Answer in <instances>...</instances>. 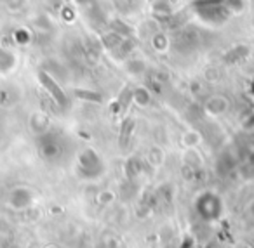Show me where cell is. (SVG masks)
Wrapping results in <instances>:
<instances>
[{"instance_id": "cell-9", "label": "cell", "mask_w": 254, "mask_h": 248, "mask_svg": "<svg viewBox=\"0 0 254 248\" xmlns=\"http://www.w3.org/2000/svg\"><path fill=\"white\" fill-rule=\"evenodd\" d=\"M14 64H16L14 54L5 49H0V73H9L14 68Z\"/></svg>"}, {"instance_id": "cell-8", "label": "cell", "mask_w": 254, "mask_h": 248, "mask_svg": "<svg viewBox=\"0 0 254 248\" xmlns=\"http://www.w3.org/2000/svg\"><path fill=\"white\" fill-rule=\"evenodd\" d=\"M30 125H32L33 132L44 136L46 130H47V127H49V118H47L44 113H35V115L32 116V120H30Z\"/></svg>"}, {"instance_id": "cell-4", "label": "cell", "mask_w": 254, "mask_h": 248, "mask_svg": "<svg viewBox=\"0 0 254 248\" xmlns=\"http://www.w3.org/2000/svg\"><path fill=\"white\" fill-rule=\"evenodd\" d=\"M39 78H40V82H42L44 87L49 91V94L54 98V101H56L60 106H66V96H64V92L61 91L60 85L54 82V78L51 77V75H47L46 71H40Z\"/></svg>"}, {"instance_id": "cell-3", "label": "cell", "mask_w": 254, "mask_h": 248, "mask_svg": "<svg viewBox=\"0 0 254 248\" xmlns=\"http://www.w3.org/2000/svg\"><path fill=\"white\" fill-rule=\"evenodd\" d=\"M35 201V195L30 188H14L9 195V205L16 210L28 208Z\"/></svg>"}, {"instance_id": "cell-2", "label": "cell", "mask_w": 254, "mask_h": 248, "mask_svg": "<svg viewBox=\"0 0 254 248\" xmlns=\"http://www.w3.org/2000/svg\"><path fill=\"white\" fill-rule=\"evenodd\" d=\"M78 170L84 174V177H98L103 170L101 158L98 156L94 149H85L78 156Z\"/></svg>"}, {"instance_id": "cell-16", "label": "cell", "mask_w": 254, "mask_h": 248, "mask_svg": "<svg viewBox=\"0 0 254 248\" xmlns=\"http://www.w3.org/2000/svg\"><path fill=\"white\" fill-rule=\"evenodd\" d=\"M251 23H253V26H254V14H253V19H251Z\"/></svg>"}, {"instance_id": "cell-5", "label": "cell", "mask_w": 254, "mask_h": 248, "mask_svg": "<svg viewBox=\"0 0 254 248\" xmlns=\"http://www.w3.org/2000/svg\"><path fill=\"white\" fill-rule=\"evenodd\" d=\"M197 44H198V35H197V32H193L191 28L181 32L180 35L176 37V40H174V47H176L178 50H191L197 47Z\"/></svg>"}, {"instance_id": "cell-11", "label": "cell", "mask_w": 254, "mask_h": 248, "mask_svg": "<svg viewBox=\"0 0 254 248\" xmlns=\"http://www.w3.org/2000/svg\"><path fill=\"white\" fill-rule=\"evenodd\" d=\"M152 42H153V47H155L157 50H160V52L169 49V40H167V37L164 35V33H157Z\"/></svg>"}, {"instance_id": "cell-12", "label": "cell", "mask_w": 254, "mask_h": 248, "mask_svg": "<svg viewBox=\"0 0 254 248\" xmlns=\"http://www.w3.org/2000/svg\"><path fill=\"white\" fill-rule=\"evenodd\" d=\"M127 70L132 75H139L141 71H145V63L141 59H131L127 61Z\"/></svg>"}, {"instance_id": "cell-13", "label": "cell", "mask_w": 254, "mask_h": 248, "mask_svg": "<svg viewBox=\"0 0 254 248\" xmlns=\"http://www.w3.org/2000/svg\"><path fill=\"white\" fill-rule=\"evenodd\" d=\"M183 141H185V144H187L188 148H193V146H197V144L200 143V136H198L197 132H188V134H185Z\"/></svg>"}, {"instance_id": "cell-1", "label": "cell", "mask_w": 254, "mask_h": 248, "mask_svg": "<svg viewBox=\"0 0 254 248\" xmlns=\"http://www.w3.org/2000/svg\"><path fill=\"white\" fill-rule=\"evenodd\" d=\"M221 199L214 193H202L197 198V212L205 220H216L221 215Z\"/></svg>"}, {"instance_id": "cell-10", "label": "cell", "mask_w": 254, "mask_h": 248, "mask_svg": "<svg viewBox=\"0 0 254 248\" xmlns=\"http://www.w3.org/2000/svg\"><path fill=\"white\" fill-rule=\"evenodd\" d=\"M132 98H134V101L138 102L139 106H145V104H148V102H150L148 91H146V89H143V87L134 89V92H132Z\"/></svg>"}, {"instance_id": "cell-15", "label": "cell", "mask_w": 254, "mask_h": 248, "mask_svg": "<svg viewBox=\"0 0 254 248\" xmlns=\"http://www.w3.org/2000/svg\"><path fill=\"white\" fill-rule=\"evenodd\" d=\"M77 2H78V4H87L89 0H77Z\"/></svg>"}, {"instance_id": "cell-14", "label": "cell", "mask_w": 254, "mask_h": 248, "mask_svg": "<svg viewBox=\"0 0 254 248\" xmlns=\"http://www.w3.org/2000/svg\"><path fill=\"white\" fill-rule=\"evenodd\" d=\"M23 4H25V0H7V5L11 9H19L23 7Z\"/></svg>"}, {"instance_id": "cell-7", "label": "cell", "mask_w": 254, "mask_h": 248, "mask_svg": "<svg viewBox=\"0 0 254 248\" xmlns=\"http://www.w3.org/2000/svg\"><path fill=\"white\" fill-rule=\"evenodd\" d=\"M40 149H42V154L46 158H56L58 154H60V144H58L56 141L53 139V137L44 136Z\"/></svg>"}, {"instance_id": "cell-6", "label": "cell", "mask_w": 254, "mask_h": 248, "mask_svg": "<svg viewBox=\"0 0 254 248\" xmlns=\"http://www.w3.org/2000/svg\"><path fill=\"white\" fill-rule=\"evenodd\" d=\"M228 108H230L228 99L223 98V96H212V98H209L207 102H205V109H207L211 115H216V116L223 115Z\"/></svg>"}]
</instances>
